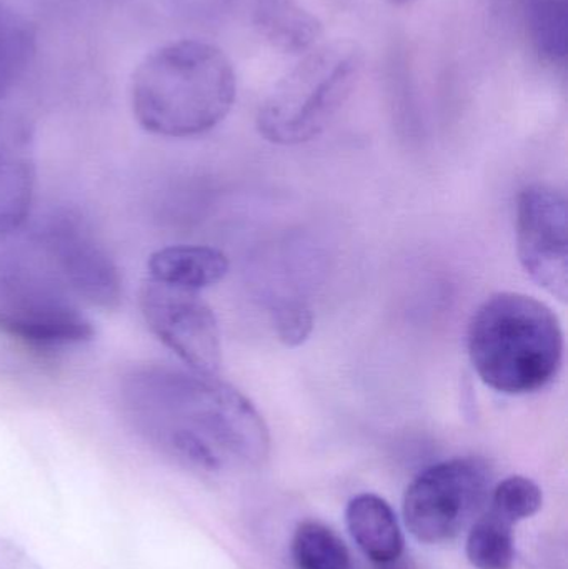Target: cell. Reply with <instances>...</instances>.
<instances>
[{
    "label": "cell",
    "instance_id": "cell-1",
    "mask_svg": "<svg viewBox=\"0 0 568 569\" xmlns=\"http://www.w3.org/2000/svg\"><path fill=\"white\" fill-rule=\"evenodd\" d=\"M120 398L123 413L143 438L190 467H257L269 457L262 415L216 375L146 365L123 378Z\"/></svg>",
    "mask_w": 568,
    "mask_h": 569
},
{
    "label": "cell",
    "instance_id": "cell-2",
    "mask_svg": "<svg viewBox=\"0 0 568 569\" xmlns=\"http://www.w3.org/2000/svg\"><path fill=\"white\" fill-rule=\"evenodd\" d=\"M237 96L229 57L202 40L159 47L137 67L130 86L133 116L153 136L187 139L219 126Z\"/></svg>",
    "mask_w": 568,
    "mask_h": 569
},
{
    "label": "cell",
    "instance_id": "cell-3",
    "mask_svg": "<svg viewBox=\"0 0 568 569\" xmlns=\"http://www.w3.org/2000/svg\"><path fill=\"white\" fill-rule=\"evenodd\" d=\"M469 355L480 380L492 390L536 393L562 367V327L544 301L512 291L496 293L470 320Z\"/></svg>",
    "mask_w": 568,
    "mask_h": 569
},
{
    "label": "cell",
    "instance_id": "cell-4",
    "mask_svg": "<svg viewBox=\"0 0 568 569\" xmlns=\"http://www.w3.org/2000/svg\"><path fill=\"white\" fill-rule=\"evenodd\" d=\"M0 236V333L40 348L92 340V321L36 240Z\"/></svg>",
    "mask_w": 568,
    "mask_h": 569
},
{
    "label": "cell",
    "instance_id": "cell-5",
    "mask_svg": "<svg viewBox=\"0 0 568 569\" xmlns=\"http://www.w3.org/2000/svg\"><path fill=\"white\" fill-rule=\"evenodd\" d=\"M360 67L362 53L352 42L339 40L307 52L260 103V136L277 146L319 137L352 92Z\"/></svg>",
    "mask_w": 568,
    "mask_h": 569
},
{
    "label": "cell",
    "instance_id": "cell-6",
    "mask_svg": "<svg viewBox=\"0 0 568 569\" xmlns=\"http://www.w3.org/2000/svg\"><path fill=\"white\" fill-rule=\"evenodd\" d=\"M492 471L480 458H452L423 470L403 495V521L420 543H449L484 513Z\"/></svg>",
    "mask_w": 568,
    "mask_h": 569
},
{
    "label": "cell",
    "instance_id": "cell-7",
    "mask_svg": "<svg viewBox=\"0 0 568 569\" xmlns=\"http://www.w3.org/2000/svg\"><path fill=\"white\" fill-rule=\"evenodd\" d=\"M32 239L80 303L102 310H113L122 303L119 267L82 216L72 210L53 212L40 223Z\"/></svg>",
    "mask_w": 568,
    "mask_h": 569
},
{
    "label": "cell",
    "instance_id": "cell-8",
    "mask_svg": "<svg viewBox=\"0 0 568 569\" xmlns=\"http://www.w3.org/2000/svg\"><path fill=\"white\" fill-rule=\"evenodd\" d=\"M139 303L149 330L189 370L203 375L219 371L222 365L219 323L199 291L147 279L140 288Z\"/></svg>",
    "mask_w": 568,
    "mask_h": 569
},
{
    "label": "cell",
    "instance_id": "cell-9",
    "mask_svg": "<svg viewBox=\"0 0 568 569\" xmlns=\"http://www.w3.org/2000/svg\"><path fill=\"white\" fill-rule=\"evenodd\" d=\"M517 256L530 279L568 298V210L560 190L534 183L517 200Z\"/></svg>",
    "mask_w": 568,
    "mask_h": 569
},
{
    "label": "cell",
    "instance_id": "cell-10",
    "mask_svg": "<svg viewBox=\"0 0 568 569\" xmlns=\"http://www.w3.org/2000/svg\"><path fill=\"white\" fill-rule=\"evenodd\" d=\"M36 193V139L29 120L0 107V236L19 232Z\"/></svg>",
    "mask_w": 568,
    "mask_h": 569
},
{
    "label": "cell",
    "instance_id": "cell-11",
    "mask_svg": "<svg viewBox=\"0 0 568 569\" xmlns=\"http://www.w3.org/2000/svg\"><path fill=\"white\" fill-rule=\"evenodd\" d=\"M347 530L363 555L377 565H390L403 551V535L392 507L373 493L353 497L346 510Z\"/></svg>",
    "mask_w": 568,
    "mask_h": 569
},
{
    "label": "cell",
    "instance_id": "cell-12",
    "mask_svg": "<svg viewBox=\"0 0 568 569\" xmlns=\"http://www.w3.org/2000/svg\"><path fill=\"white\" fill-rule=\"evenodd\" d=\"M229 267L226 253L212 247H166L150 256L147 279L200 293L203 288L222 282Z\"/></svg>",
    "mask_w": 568,
    "mask_h": 569
},
{
    "label": "cell",
    "instance_id": "cell-13",
    "mask_svg": "<svg viewBox=\"0 0 568 569\" xmlns=\"http://www.w3.org/2000/svg\"><path fill=\"white\" fill-rule=\"evenodd\" d=\"M253 23L270 46L290 56L316 49L323 33L319 17L300 0H253Z\"/></svg>",
    "mask_w": 568,
    "mask_h": 569
},
{
    "label": "cell",
    "instance_id": "cell-14",
    "mask_svg": "<svg viewBox=\"0 0 568 569\" xmlns=\"http://www.w3.org/2000/svg\"><path fill=\"white\" fill-rule=\"evenodd\" d=\"M466 553L476 569H512L516 563L514 523L494 510L484 511L470 525Z\"/></svg>",
    "mask_w": 568,
    "mask_h": 569
},
{
    "label": "cell",
    "instance_id": "cell-15",
    "mask_svg": "<svg viewBox=\"0 0 568 569\" xmlns=\"http://www.w3.org/2000/svg\"><path fill=\"white\" fill-rule=\"evenodd\" d=\"M37 50L32 23L0 2V99L27 72Z\"/></svg>",
    "mask_w": 568,
    "mask_h": 569
},
{
    "label": "cell",
    "instance_id": "cell-16",
    "mask_svg": "<svg viewBox=\"0 0 568 569\" xmlns=\"http://www.w3.org/2000/svg\"><path fill=\"white\" fill-rule=\"evenodd\" d=\"M290 551L297 569H352L342 538L319 521H306L297 528Z\"/></svg>",
    "mask_w": 568,
    "mask_h": 569
},
{
    "label": "cell",
    "instance_id": "cell-17",
    "mask_svg": "<svg viewBox=\"0 0 568 569\" xmlns=\"http://www.w3.org/2000/svg\"><path fill=\"white\" fill-rule=\"evenodd\" d=\"M529 36L537 53L562 63L568 50V0H527Z\"/></svg>",
    "mask_w": 568,
    "mask_h": 569
},
{
    "label": "cell",
    "instance_id": "cell-18",
    "mask_svg": "<svg viewBox=\"0 0 568 569\" xmlns=\"http://www.w3.org/2000/svg\"><path fill=\"white\" fill-rule=\"evenodd\" d=\"M490 510L516 525L539 513L544 505V493L536 481L516 475L500 481L490 491Z\"/></svg>",
    "mask_w": 568,
    "mask_h": 569
},
{
    "label": "cell",
    "instance_id": "cell-19",
    "mask_svg": "<svg viewBox=\"0 0 568 569\" xmlns=\"http://www.w3.org/2000/svg\"><path fill=\"white\" fill-rule=\"evenodd\" d=\"M270 313H272L277 337L287 347H299L312 333V308L302 298H277V301H273L272 308H270Z\"/></svg>",
    "mask_w": 568,
    "mask_h": 569
},
{
    "label": "cell",
    "instance_id": "cell-20",
    "mask_svg": "<svg viewBox=\"0 0 568 569\" xmlns=\"http://www.w3.org/2000/svg\"><path fill=\"white\" fill-rule=\"evenodd\" d=\"M0 569H43L10 538L0 535Z\"/></svg>",
    "mask_w": 568,
    "mask_h": 569
},
{
    "label": "cell",
    "instance_id": "cell-21",
    "mask_svg": "<svg viewBox=\"0 0 568 569\" xmlns=\"http://www.w3.org/2000/svg\"><path fill=\"white\" fill-rule=\"evenodd\" d=\"M392 2H396V3H407V2H410V0H392Z\"/></svg>",
    "mask_w": 568,
    "mask_h": 569
},
{
    "label": "cell",
    "instance_id": "cell-22",
    "mask_svg": "<svg viewBox=\"0 0 568 569\" xmlns=\"http://www.w3.org/2000/svg\"><path fill=\"white\" fill-rule=\"evenodd\" d=\"M386 569H400V568H386Z\"/></svg>",
    "mask_w": 568,
    "mask_h": 569
}]
</instances>
